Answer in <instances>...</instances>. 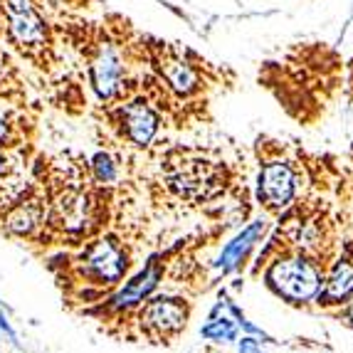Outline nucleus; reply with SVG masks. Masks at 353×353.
Returning a JSON list of instances; mask_svg holds the SVG:
<instances>
[{
	"mask_svg": "<svg viewBox=\"0 0 353 353\" xmlns=\"http://www.w3.org/2000/svg\"><path fill=\"white\" fill-rule=\"evenodd\" d=\"M0 329L6 331L8 339H10L12 343H18V336H15V331H12V326L8 324V319H6V314H3V312H0Z\"/></svg>",
	"mask_w": 353,
	"mask_h": 353,
	"instance_id": "a211bd4d",
	"label": "nucleus"
},
{
	"mask_svg": "<svg viewBox=\"0 0 353 353\" xmlns=\"http://www.w3.org/2000/svg\"><path fill=\"white\" fill-rule=\"evenodd\" d=\"M163 181L181 201L208 203L228 188V168L201 156H173L165 161Z\"/></svg>",
	"mask_w": 353,
	"mask_h": 353,
	"instance_id": "f03ea898",
	"label": "nucleus"
},
{
	"mask_svg": "<svg viewBox=\"0 0 353 353\" xmlns=\"http://www.w3.org/2000/svg\"><path fill=\"white\" fill-rule=\"evenodd\" d=\"M161 279H163V257H161V254H153L146 262V267H143L126 287H121L112 299L106 301L104 309L112 314H121V312L134 309V306L143 304V301L151 296L153 289L159 287Z\"/></svg>",
	"mask_w": 353,
	"mask_h": 353,
	"instance_id": "9b49d317",
	"label": "nucleus"
},
{
	"mask_svg": "<svg viewBox=\"0 0 353 353\" xmlns=\"http://www.w3.org/2000/svg\"><path fill=\"white\" fill-rule=\"evenodd\" d=\"M240 353H265V351H262L259 341H254V339H242V341H240Z\"/></svg>",
	"mask_w": 353,
	"mask_h": 353,
	"instance_id": "f3484780",
	"label": "nucleus"
},
{
	"mask_svg": "<svg viewBox=\"0 0 353 353\" xmlns=\"http://www.w3.org/2000/svg\"><path fill=\"white\" fill-rule=\"evenodd\" d=\"M126 72H129V65H126V57L121 52V42L106 35L97 37L87 54L89 87L97 94V99L104 104H114V101L129 97Z\"/></svg>",
	"mask_w": 353,
	"mask_h": 353,
	"instance_id": "7ed1b4c3",
	"label": "nucleus"
},
{
	"mask_svg": "<svg viewBox=\"0 0 353 353\" xmlns=\"http://www.w3.org/2000/svg\"><path fill=\"white\" fill-rule=\"evenodd\" d=\"M265 282L277 296L301 304L316 299L319 289L324 284V272L314 259L296 252L274 259L265 272Z\"/></svg>",
	"mask_w": 353,
	"mask_h": 353,
	"instance_id": "20e7f679",
	"label": "nucleus"
},
{
	"mask_svg": "<svg viewBox=\"0 0 353 353\" xmlns=\"http://www.w3.org/2000/svg\"><path fill=\"white\" fill-rule=\"evenodd\" d=\"M89 168H92V181L99 183V185H109V183L117 181V163L112 161L109 153H104V151L94 153Z\"/></svg>",
	"mask_w": 353,
	"mask_h": 353,
	"instance_id": "2eb2a0df",
	"label": "nucleus"
},
{
	"mask_svg": "<svg viewBox=\"0 0 353 353\" xmlns=\"http://www.w3.org/2000/svg\"><path fill=\"white\" fill-rule=\"evenodd\" d=\"M18 139H20V126L15 124L12 114L0 104V148L18 146Z\"/></svg>",
	"mask_w": 353,
	"mask_h": 353,
	"instance_id": "dca6fc26",
	"label": "nucleus"
},
{
	"mask_svg": "<svg viewBox=\"0 0 353 353\" xmlns=\"http://www.w3.org/2000/svg\"><path fill=\"white\" fill-rule=\"evenodd\" d=\"M6 171H8V159L0 153V181H3V176H6Z\"/></svg>",
	"mask_w": 353,
	"mask_h": 353,
	"instance_id": "aec40b11",
	"label": "nucleus"
},
{
	"mask_svg": "<svg viewBox=\"0 0 353 353\" xmlns=\"http://www.w3.org/2000/svg\"><path fill=\"white\" fill-rule=\"evenodd\" d=\"M201 336L215 343H230V341H237V326L225 316L212 319L210 324H205L201 329Z\"/></svg>",
	"mask_w": 353,
	"mask_h": 353,
	"instance_id": "4468645a",
	"label": "nucleus"
},
{
	"mask_svg": "<svg viewBox=\"0 0 353 353\" xmlns=\"http://www.w3.org/2000/svg\"><path fill=\"white\" fill-rule=\"evenodd\" d=\"M348 299H353V248L348 245L346 252L334 262L329 277H326L324 287L319 289L316 304L321 309H331V306H341Z\"/></svg>",
	"mask_w": 353,
	"mask_h": 353,
	"instance_id": "f8f14e48",
	"label": "nucleus"
},
{
	"mask_svg": "<svg viewBox=\"0 0 353 353\" xmlns=\"http://www.w3.org/2000/svg\"><path fill=\"white\" fill-rule=\"evenodd\" d=\"M129 270V252L124 242L117 237H101L89 242L84 252L77 257V274L84 277L89 284L101 287H117Z\"/></svg>",
	"mask_w": 353,
	"mask_h": 353,
	"instance_id": "423d86ee",
	"label": "nucleus"
},
{
	"mask_svg": "<svg viewBox=\"0 0 353 353\" xmlns=\"http://www.w3.org/2000/svg\"><path fill=\"white\" fill-rule=\"evenodd\" d=\"M296 173L282 159L267 161L257 178V201L270 212H279L294 201Z\"/></svg>",
	"mask_w": 353,
	"mask_h": 353,
	"instance_id": "1a4fd4ad",
	"label": "nucleus"
},
{
	"mask_svg": "<svg viewBox=\"0 0 353 353\" xmlns=\"http://www.w3.org/2000/svg\"><path fill=\"white\" fill-rule=\"evenodd\" d=\"M106 119L112 129L117 131L124 141H129L136 148H146L153 143L156 134L161 129V117L153 109V104L143 94L124 97V99L106 104Z\"/></svg>",
	"mask_w": 353,
	"mask_h": 353,
	"instance_id": "39448f33",
	"label": "nucleus"
},
{
	"mask_svg": "<svg viewBox=\"0 0 353 353\" xmlns=\"http://www.w3.org/2000/svg\"><path fill=\"white\" fill-rule=\"evenodd\" d=\"M265 232H267V225L262 223V220H254L252 225H248V228L242 230L240 235L232 237V240L225 245L220 259L215 262V267H218L220 274H230V272H235L237 267L248 259L250 250H252L254 245L265 237Z\"/></svg>",
	"mask_w": 353,
	"mask_h": 353,
	"instance_id": "ddd939ff",
	"label": "nucleus"
},
{
	"mask_svg": "<svg viewBox=\"0 0 353 353\" xmlns=\"http://www.w3.org/2000/svg\"><path fill=\"white\" fill-rule=\"evenodd\" d=\"M190 316V304L181 296H148L139 312V326L143 336L156 343H171L185 331Z\"/></svg>",
	"mask_w": 353,
	"mask_h": 353,
	"instance_id": "0eeeda50",
	"label": "nucleus"
},
{
	"mask_svg": "<svg viewBox=\"0 0 353 353\" xmlns=\"http://www.w3.org/2000/svg\"><path fill=\"white\" fill-rule=\"evenodd\" d=\"M0 30L12 50H18L37 70L50 72L54 62L52 30L37 10L35 0H0Z\"/></svg>",
	"mask_w": 353,
	"mask_h": 353,
	"instance_id": "f257e3e1",
	"label": "nucleus"
},
{
	"mask_svg": "<svg viewBox=\"0 0 353 353\" xmlns=\"http://www.w3.org/2000/svg\"><path fill=\"white\" fill-rule=\"evenodd\" d=\"M45 212H48V198L37 193V188L23 190L18 198H12L8 205H3V232L12 237H30L45 223Z\"/></svg>",
	"mask_w": 353,
	"mask_h": 353,
	"instance_id": "9d476101",
	"label": "nucleus"
},
{
	"mask_svg": "<svg viewBox=\"0 0 353 353\" xmlns=\"http://www.w3.org/2000/svg\"><path fill=\"white\" fill-rule=\"evenodd\" d=\"M148 50H151L148 59L153 70L159 72L161 82H165L171 92H176L178 97H193L201 89V74L193 62L185 57V52L168 42H153Z\"/></svg>",
	"mask_w": 353,
	"mask_h": 353,
	"instance_id": "6e6552de",
	"label": "nucleus"
},
{
	"mask_svg": "<svg viewBox=\"0 0 353 353\" xmlns=\"http://www.w3.org/2000/svg\"><path fill=\"white\" fill-rule=\"evenodd\" d=\"M343 319L353 324V299H348V301H346V309H343Z\"/></svg>",
	"mask_w": 353,
	"mask_h": 353,
	"instance_id": "6ab92c4d",
	"label": "nucleus"
}]
</instances>
